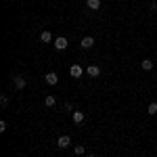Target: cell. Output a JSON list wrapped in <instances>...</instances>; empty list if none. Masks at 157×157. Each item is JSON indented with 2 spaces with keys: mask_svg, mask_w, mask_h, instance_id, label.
Segmentation results:
<instances>
[{
  "mask_svg": "<svg viewBox=\"0 0 157 157\" xmlns=\"http://www.w3.org/2000/svg\"><path fill=\"white\" fill-rule=\"evenodd\" d=\"M73 153H75V155H84V153H86V147H82V145L73 147Z\"/></svg>",
  "mask_w": 157,
  "mask_h": 157,
  "instance_id": "cell-14",
  "label": "cell"
},
{
  "mask_svg": "<svg viewBox=\"0 0 157 157\" xmlns=\"http://www.w3.org/2000/svg\"><path fill=\"white\" fill-rule=\"evenodd\" d=\"M80 46H82V48H84V50L92 48V46H94V38H92V36H86L84 40H82V42H80Z\"/></svg>",
  "mask_w": 157,
  "mask_h": 157,
  "instance_id": "cell-3",
  "label": "cell"
},
{
  "mask_svg": "<svg viewBox=\"0 0 157 157\" xmlns=\"http://www.w3.org/2000/svg\"><path fill=\"white\" fill-rule=\"evenodd\" d=\"M65 111H73V105H71V103H65Z\"/></svg>",
  "mask_w": 157,
  "mask_h": 157,
  "instance_id": "cell-17",
  "label": "cell"
},
{
  "mask_svg": "<svg viewBox=\"0 0 157 157\" xmlns=\"http://www.w3.org/2000/svg\"><path fill=\"white\" fill-rule=\"evenodd\" d=\"M86 157H97V155H92V153H90V155H86Z\"/></svg>",
  "mask_w": 157,
  "mask_h": 157,
  "instance_id": "cell-19",
  "label": "cell"
},
{
  "mask_svg": "<svg viewBox=\"0 0 157 157\" xmlns=\"http://www.w3.org/2000/svg\"><path fill=\"white\" fill-rule=\"evenodd\" d=\"M55 48L57 50H65L67 48V38H63V36L57 38V40H55Z\"/></svg>",
  "mask_w": 157,
  "mask_h": 157,
  "instance_id": "cell-6",
  "label": "cell"
},
{
  "mask_svg": "<svg viewBox=\"0 0 157 157\" xmlns=\"http://www.w3.org/2000/svg\"><path fill=\"white\" fill-rule=\"evenodd\" d=\"M82 73H84V69H82L80 65H71V67H69V75H71V78H82Z\"/></svg>",
  "mask_w": 157,
  "mask_h": 157,
  "instance_id": "cell-5",
  "label": "cell"
},
{
  "mask_svg": "<svg viewBox=\"0 0 157 157\" xmlns=\"http://www.w3.org/2000/svg\"><path fill=\"white\" fill-rule=\"evenodd\" d=\"M73 121H75V124H82V121H84V113H82V111H73Z\"/></svg>",
  "mask_w": 157,
  "mask_h": 157,
  "instance_id": "cell-10",
  "label": "cell"
},
{
  "mask_svg": "<svg viewBox=\"0 0 157 157\" xmlns=\"http://www.w3.org/2000/svg\"><path fill=\"white\" fill-rule=\"evenodd\" d=\"M69 145H71V138H69L67 134H63V136L57 138V147H59V149H65V147H69Z\"/></svg>",
  "mask_w": 157,
  "mask_h": 157,
  "instance_id": "cell-2",
  "label": "cell"
},
{
  "mask_svg": "<svg viewBox=\"0 0 157 157\" xmlns=\"http://www.w3.org/2000/svg\"><path fill=\"white\" fill-rule=\"evenodd\" d=\"M140 67H143L145 71H151V69H153V61H151V59H145L143 63H140Z\"/></svg>",
  "mask_w": 157,
  "mask_h": 157,
  "instance_id": "cell-11",
  "label": "cell"
},
{
  "mask_svg": "<svg viewBox=\"0 0 157 157\" xmlns=\"http://www.w3.org/2000/svg\"><path fill=\"white\" fill-rule=\"evenodd\" d=\"M151 11H157V2H155V0L151 2Z\"/></svg>",
  "mask_w": 157,
  "mask_h": 157,
  "instance_id": "cell-18",
  "label": "cell"
},
{
  "mask_svg": "<svg viewBox=\"0 0 157 157\" xmlns=\"http://www.w3.org/2000/svg\"><path fill=\"white\" fill-rule=\"evenodd\" d=\"M0 105H2V107L9 105V97H6V94H0Z\"/></svg>",
  "mask_w": 157,
  "mask_h": 157,
  "instance_id": "cell-15",
  "label": "cell"
},
{
  "mask_svg": "<svg viewBox=\"0 0 157 157\" xmlns=\"http://www.w3.org/2000/svg\"><path fill=\"white\" fill-rule=\"evenodd\" d=\"M0 132H6V121H4V120L0 121Z\"/></svg>",
  "mask_w": 157,
  "mask_h": 157,
  "instance_id": "cell-16",
  "label": "cell"
},
{
  "mask_svg": "<svg viewBox=\"0 0 157 157\" xmlns=\"http://www.w3.org/2000/svg\"><path fill=\"white\" fill-rule=\"evenodd\" d=\"M86 73H88L90 78H98V75H101V69H98L97 65H90V67L86 69Z\"/></svg>",
  "mask_w": 157,
  "mask_h": 157,
  "instance_id": "cell-7",
  "label": "cell"
},
{
  "mask_svg": "<svg viewBox=\"0 0 157 157\" xmlns=\"http://www.w3.org/2000/svg\"><path fill=\"white\" fill-rule=\"evenodd\" d=\"M55 103H57V98H55V97H46V98H44V105H46V107H55Z\"/></svg>",
  "mask_w": 157,
  "mask_h": 157,
  "instance_id": "cell-13",
  "label": "cell"
},
{
  "mask_svg": "<svg viewBox=\"0 0 157 157\" xmlns=\"http://www.w3.org/2000/svg\"><path fill=\"white\" fill-rule=\"evenodd\" d=\"M44 80H46V84H48V86H55L57 82H59V78H57V73H55V71H48L46 75H44Z\"/></svg>",
  "mask_w": 157,
  "mask_h": 157,
  "instance_id": "cell-4",
  "label": "cell"
},
{
  "mask_svg": "<svg viewBox=\"0 0 157 157\" xmlns=\"http://www.w3.org/2000/svg\"><path fill=\"white\" fill-rule=\"evenodd\" d=\"M86 6L90 11H98L101 9V0H86Z\"/></svg>",
  "mask_w": 157,
  "mask_h": 157,
  "instance_id": "cell-8",
  "label": "cell"
},
{
  "mask_svg": "<svg viewBox=\"0 0 157 157\" xmlns=\"http://www.w3.org/2000/svg\"><path fill=\"white\" fill-rule=\"evenodd\" d=\"M147 113H149V115H157V103H151V105L147 107Z\"/></svg>",
  "mask_w": 157,
  "mask_h": 157,
  "instance_id": "cell-12",
  "label": "cell"
},
{
  "mask_svg": "<svg viewBox=\"0 0 157 157\" xmlns=\"http://www.w3.org/2000/svg\"><path fill=\"white\" fill-rule=\"evenodd\" d=\"M40 40H42V42H44V44H48L50 40H52V36H50V32H48V29H44V32H42V34H40Z\"/></svg>",
  "mask_w": 157,
  "mask_h": 157,
  "instance_id": "cell-9",
  "label": "cell"
},
{
  "mask_svg": "<svg viewBox=\"0 0 157 157\" xmlns=\"http://www.w3.org/2000/svg\"><path fill=\"white\" fill-rule=\"evenodd\" d=\"M13 86L17 90H23L25 86H27V82H25V78H21V75H13Z\"/></svg>",
  "mask_w": 157,
  "mask_h": 157,
  "instance_id": "cell-1",
  "label": "cell"
}]
</instances>
